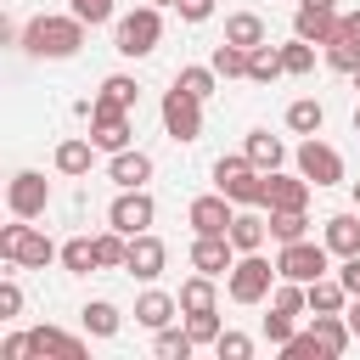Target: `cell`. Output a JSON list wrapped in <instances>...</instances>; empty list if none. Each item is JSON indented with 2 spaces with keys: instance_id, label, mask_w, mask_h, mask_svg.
Segmentation results:
<instances>
[{
  "instance_id": "27",
  "label": "cell",
  "mask_w": 360,
  "mask_h": 360,
  "mask_svg": "<svg viewBox=\"0 0 360 360\" xmlns=\"http://www.w3.org/2000/svg\"><path fill=\"white\" fill-rule=\"evenodd\" d=\"M174 298H180V315H191V309H219V292H214V276H202V270H197V276H186Z\"/></svg>"
},
{
  "instance_id": "41",
  "label": "cell",
  "mask_w": 360,
  "mask_h": 360,
  "mask_svg": "<svg viewBox=\"0 0 360 360\" xmlns=\"http://www.w3.org/2000/svg\"><path fill=\"white\" fill-rule=\"evenodd\" d=\"M68 11H73L84 28H101V22H112V17H118V6H112V0H68Z\"/></svg>"
},
{
  "instance_id": "18",
  "label": "cell",
  "mask_w": 360,
  "mask_h": 360,
  "mask_svg": "<svg viewBox=\"0 0 360 360\" xmlns=\"http://www.w3.org/2000/svg\"><path fill=\"white\" fill-rule=\"evenodd\" d=\"M107 180H112L118 191H129V186H146V180H152V158H146V152H135V146H124V152H112V163H107Z\"/></svg>"
},
{
  "instance_id": "3",
  "label": "cell",
  "mask_w": 360,
  "mask_h": 360,
  "mask_svg": "<svg viewBox=\"0 0 360 360\" xmlns=\"http://www.w3.org/2000/svg\"><path fill=\"white\" fill-rule=\"evenodd\" d=\"M276 281H281V270H276L264 253H236V264L225 270V292H231V304H264Z\"/></svg>"
},
{
  "instance_id": "28",
  "label": "cell",
  "mask_w": 360,
  "mask_h": 360,
  "mask_svg": "<svg viewBox=\"0 0 360 360\" xmlns=\"http://www.w3.org/2000/svg\"><path fill=\"white\" fill-rule=\"evenodd\" d=\"M79 315H84V332H90V338H118V326H124L118 304H107V298H90Z\"/></svg>"
},
{
  "instance_id": "19",
  "label": "cell",
  "mask_w": 360,
  "mask_h": 360,
  "mask_svg": "<svg viewBox=\"0 0 360 360\" xmlns=\"http://www.w3.org/2000/svg\"><path fill=\"white\" fill-rule=\"evenodd\" d=\"M28 343H34L39 360H45V354H56V360H84V338H73V332H62V326H34Z\"/></svg>"
},
{
  "instance_id": "25",
  "label": "cell",
  "mask_w": 360,
  "mask_h": 360,
  "mask_svg": "<svg viewBox=\"0 0 360 360\" xmlns=\"http://www.w3.org/2000/svg\"><path fill=\"white\" fill-rule=\"evenodd\" d=\"M321 51H326V68H332V73H349V79L360 73V34H354V28H338V39L321 45Z\"/></svg>"
},
{
  "instance_id": "48",
  "label": "cell",
  "mask_w": 360,
  "mask_h": 360,
  "mask_svg": "<svg viewBox=\"0 0 360 360\" xmlns=\"http://www.w3.org/2000/svg\"><path fill=\"white\" fill-rule=\"evenodd\" d=\"M338 281L349 287V298H360V253H349V259L338 264Z\"/></svg>"
},
{
  "instance_id": "21",
  "label": "cell",
  "mask_w": 360,
  "mask_h": 360,
  "mask_svg": "<svg viewBox=\"0 0 360 360\" xmlns=\"http://www.w3.org/2000/svg\"><path fill=\"white\" fill-rule=\"evenodd\" d=\"M321 242L332 248V259L360 253V208H354V214H332V219H326V231H321Z\"/></svg>"
},
{
  "instance_id": "29",
  "label": "cell",
  "mask_w": 360,
  "mask_h": 360,
  "mask_svg": "<svg viewBox=\"0 0 360 360\" xmlns=\"http://www.w3.org/2000/svg\"><path fill=\"white\" fill-rule=\"evenodd\" d=\"M309 326H315V338H321V349H326L332 360L354 343V332H349V321H343V315H309Z\"/></svg>"
},
{
  "instance_id": "14",
  "label": "cell",
  "mask_w": 360,
  "mask_h": 360,
  "mask_svg": "<svg viewBox=\"0 0 360 360\" xmlns=\"http://www.w3.org/2000/svg\"><path fill=\"white\" fill-rule=\"evenodd\" d=\"M343 28V11H326V6H298L292 11V34L309 39V45H332Z\"/></svg>"
},
{
  "instance_id": "13",
  "label": "cell",
  "mask_w": 360,
  "mask_h": 360,
  "mask_svg": "<svg viewBox=\"0 0 360 360\" xmlns=\"http://www.w3.org/2000/svg\"><path fill=\"white\" fill-rule=\"evenodd\" d=\"M135 281H158L163 270H169V248L152 236V231H141V236H129V264H124Z\"/></svg>"
},
{
  "instance_id": "8",
  "label": "cell",
  "mask_w": 360,
  "mask_h": 360,
  "mask_svg": "<svg viewBox=\"0 0 360 360\" xmlns=\"http://www.w3.org/2000/svg\"><path fill=\"white\" fill-rule=\"evenodd\" d=\"M292 163H298V174H304L309 186H338V180H343V158H338V146H326L321 135H304V146L292 152Z\"/></svg>"
},
{
  "instance_id": "47",
  "label": "cell",
  "mask_w": 360,
  "mask_h": 360,
  "mask_svg": "<svg viewBox=\"0 0 360 360\" xmlns=\"http://www.w3.org/2000/svg\"><path fill=\"white\" fill-rule=\"evenodd\" d=\"M34 354V343H28V332H11L6 343H0V360H28Z\"/></svg>"
},
{
  "instance_id": "49",
  "label": "cell",
  "mask_w": 360,
  "mask_h": 360,
  "mask_svg": "<svg viewBox=\"0 0 360 360\" xmlns=\"http://www.w3.org/2000/svg\"><path fill=\"white\" fill-rule=\"evenodd\" d=\"M343 321H349V332L360 338V298H349V309H343Z\"/></svg>"
},
{
  "instance_id": "35",
  "label": "cell",
  "mask_w": 360,
  "mask_h": 360,
  "mask_svg": "<svg viewBox=\"0 0 360 360\" xmlns=\"http://www.w3.org/2000/svg\"><path fill=\"white\" fill-rule=\"evenodd\" d=\"M96 259H101V270H124V264H129V236L107 225V231L96 236Z\"/></svg>"
},
{
  "instance_id": "30",
  "label": "cell",
  "mask_w": 360,
  "mask_h": 360,
  "mask_svg": "<svg viewBox=\"0 0 360 360\" xmlns=\"http://www.w3.org/2000/svg\"><path fill=\"white\" fill-rule=\"evenodd\" d=\"M225 39L242 45V51L264 45V17H259V11H236V17H225Z\"/></svg>"
},
{
  "instance_id": "34",
  "label": "cell",
  "mask_w": 360,
  "mask_h": 360,
  "mask_svg": "<svg viewBox=\"0 0 360 360\" xmlns=\"http://www.w3.org/2000/svg\"><path fill=\"white\" fill-rule=\"evenodd\" d=\"M270 236H276V242L309 236V214H304V208H270Z\"/></svg>"
},
{
  "instance_id": "31",
  "label": "cell",
  "mask_w": 360,
  "mask_h": 360,
  "mask_svg": "<svg viewBox=\"0 0 360 360\" xmlns=\"http://www.w3.org/2000/svg\"><path fill=\"white\" fill-rule=\"evenodd\" d=\"M287 68H281V45H253L248 51V79L253 84H270V79H281Z\"/></svg>"
},
{
  "instance_id": "6",
  "label": "cell",
  "mask_w": 360,
  "mask_h": 360,
  "mask_svg": "<svg viewBox=\"0 0 360 360\" xmlns=\"http://www.w3.org/2000/svg\"><path fill=\"white\" fill-rule=\"evenodd\" d=\"M326 264H332V248L326 242H309V236H298V242H281V253H276V270L287 276V281H315V276H326Z\"/></svg>"
},
{
  "instance_id": "32",
  "label": "cell",
  "mask_w": 360,
  "mask_h": 360,
  "mask_svg": "<svg viewBox=\"0 0 360 360\" xmlns=\"http://www.w3.org/2000/svg\"><path fill=\"white\" fill-rule=\"evenodd\" d=\"M321 124H326V107H321L315 96H304V101L287 107V129H292V135H321Z\"/></svg>"
},
{
  "instance_id": "17",
  "label": "cell",
  "mask_w": 360,
  "mask_h": 360,
  "mask_svg": "<svg viewBox=\"0 0 360 360\" xmlns=\"http://www.w3.org/2000/svg\"><path fill=\"white\" fill-rule=\"evenodd\" d=\"M174 315H180V298L174 292H141L135 298V326H146V332H163V326H174Z\"/></svg>"
},
{
  "instance_id": "51",
  "label": "cell",
  "mask_w": 360,
  "mask_h": 360,
  "mask_svg": "<svg viewBox=\"0 0 360 360\" xmlns=\"http://www.w3.org/2000/svg\"><path fill=\"white\" fill-rule=\"evenodd\" d=\"M354 208H360V180H354Z\"/></svg>"
},
{
  "instance_id": "5",
  "label": "cell",
  "mask_w": 360,
  "mask_h": 360,
  "mask_svg": "<svg viewBox=\"0 0 360 360\" xmlns=\"http://www.w3.org/2000/svg\"><path fill=\"white\" fill-rule=\"evenodd\" d=\"M264 169H253L248 163V152L242 158H219L214 163V191H225L236 208H264Z\"/></svg>"
},
{
  "instance_id": "12",
  "label": "cell",
  "mask_w": 360,
  "mask_h": 360,
  "mask_svg": "<svg viewBox=\"0 0 360 360\" xmlns=\"http://www.w3.org/2000/svg\"><path fill=\"white\" fill-rule=\"evenodd\" d=\"M186 219H191L197 236H225L231 219H236V202H231L225 191H208V197H197V202L186 208Z\"/></svg>"
},
{
  "instance_id": "43",
  "label": "cell",
  "mask_w": 360,
  "mask_h": 360,
  "mask_svg": "<svg viewBox=\"0 0 360 360\" xmlns=\"http://www.w3.org/2000/svg\"><path fill=\"white\" fill-rule=\"evenodd\" d=\"M214 354H219V360H248V354H253V338H248V332H219V338H214Z\"/></svg>"
},
{
  "instance_id": "22",
  "label": "cell",
  "mask_w": 360,
  "mask_h": 360,
  "mask_svg": "<svg viewBox=\"0 0 360 360\" xmlns=\"http://www.w3.org/2000/svg\"><path fill=\"white\" fill-rule=\"evenodd\" d=\"M242 152H248V163H253V169H264V174H276V169L287 163V146H281V135H270V129H253Z\"/></svg>"
},
{
  "instance_id": "4",
  "label": "cell",
  "mask_w": 360,
  "mask_h": 360,
  "mask_svg": "<svg viewBox=\"0 0 360 360\" xmlns=\"http://www.w3.org/2000/svg\"><path fill=\"white\" fill-rule=\"evenodd\" d=\"M158 39H163V11L158 6H135L112 22V51L118 56H152Z\"/></svg>"
},
{
  "instance_id": "40",
  "label": "cell",
  "mask_w": 360,
  "mask_h": 360,
  "mask_svg": "<svg viewBox=\"0 0 360 360\" xmlns=\"http://www.w3.org/2000/svg\"><path fill=\"white\" fill-rule=\"evenodd\" d=\"M281 360H332V354L321 349V338H315V326H309V332H292V338L281 343Z\"/></svg>"
},
{
  "instance_id": "52",
  "label": "cell",
  "mask_w": 360,
  "mask_h": 360,
  "mask_svg": "<svg viewBox=\"0 0 360 360\" xmlns=\"http://www.w3.org/2000/svg\"><path fill=\"white\" fill-rule=\"evenodd\" d=\"M354 129H360V107H354Z\"/></svg>"
},
{
  "instance_id": "44",
  "label": "cell",
  "mask_w": 360,
  "mask_h": 360,
  "mask_svg": "<svg viewBox=\"0 0 360 360\" xmlns=\"http://www.w3.org/2000/svg\"><path fill=\"white\" fill-rule=\"evenodd\" d=\"M292 321H298V315H281V309H270V315H264V338H270V343H276V349H281V343H287V338H292V332H298V326H292Z\"/></svg>"
},
{
  "instance_id": "16",
  "label": "cell",
  "mask_w": 360,
  "mask_h": 360,
  "mask_svg": "<svg viewBox=\"0 0 360 360\" xmlns=\"http://www.w3.org/2000/svg\"><path fill=\"white\" fill-rule=\"evenodd\" d=\"M309 191H315V186H309L304 174H281V169H276V174L264 180V208H309Z\"/></svg>"
},
{
  "instance_id": "24",
  "label": "cell",
  "mask_w": 360,
  "mask_h": 360,
  "mask_svg": "<svg viewBox=\"0 0 360 360\" xmlns=\"http://www.w3.org/2000/svg\"><path fill=\"white\" fill-rule=\"evenodd\" d=\"M349 309V287L338 276H315L309 281V315H343Z\"/></svg>"
},
{
  "instance_id": "9",
  "label": "cell",
  "mask_w": 360,
  "mask_h": 360,
  "mask_svg": "<svg viewBox=\"0 0 360 360\" xmlns=\"http://www.w3.org/2000/svg\"><path fill=\"white\" fill-rule=\"evenodd\" d=\"M6 208H11L17 219H39V214L51 208V180H45L39 169H17L11 186H6Z\"/></svg>"
},
{
  "instance_id": "10",
  "label": "cell",
  "mask_w": 360,
  "mask_h": 360,
  "mask_svg": "<svg viewBox=\"0 0 360 360\" xmlns=\"http://www.w3.org/2000/svg\"><path fill=\"white\" fill-rule=\"evenodd\" d=\"M163 129H169V141H180V146L197 141V135H202V101L174 84V90L163 96Z\"/></svg>"
},
{
  "instance_id": "11",
  "label": "cell",
  "mask_w": 360,
  "mask_h": 360,
  "mask_svg": "<svg viewBox=\"0 0 360 360\" xmlns=\"http://www.w3.org/2000/svg\"><path fill=\"white\" fill-rule=\"evenodd\" d=\"M129 135H135V129H129V112L96 96V112H90V141H96L101 152H124V146H129Z\"/></svg>"
},
{
  "instance_id": "15",
  "label": "cell",
  "mask_w": 360,
  "mask_h": 360,
  "mask_svg": "<svg viewBox=\"0 0 360 360\" xmlns=\"http://www.w3.org/2000/svg\"><path fill=\"white\" fill-rule=\"evenodd\" d=\"M231 264H236L231 236H191V270H202V276H225Z\"/></svg>"
},
{
  "instance_id": "46",
  "label": "cell",
  "mask_w": 360,
  "mask_h": 360,
  "mask_svg": "<svg viewBox=\"0 0 360 360\" xmlns=\"http://www.w3.org/2000/svg\"><path fill=\"white\" fill-rule=\"evenodd\" d=\"M174 11H180V22H208L214 0H174Z\"/></svg>"
},
{
  "instance_id": "37",
  "label": "cell",
  "mask_w": 360,
  "mask_h": 360,
  "mask_svg": "<svg viewBox=\"0 0 360 360\" xmlns=\"http://www.w3.org/2000/svg\"><path fill=\"white\" fill-rule=\"evenodd\" d=\"M101 101H112V107L135 112V101H141V84H135L129 73H107V79H101Z\"/></svg>"
},
{
  "instance_id": "38",
  "label": "cell",
  "mask_w": 360,
  "mask_h": 360,
  "mask_svg": "<svg viewBox=\"0 0 360 360\" xmlns=\"http://www.w3.org/2000/svg\"><path fill=\"white\" fill-rule=\"evenodd\" d=\"M281 68H287V73H292V79H304V73H315V45H309V39H298V34H292V39H287V45H281Z\"/></svg>"
},
{
  "instance_id": "26",
  "label": "cell",
  "mask_w": 360,
  "mask_h": 360,
  "mask_svg": "<svg viewBox=\"0 0 360 360\" xmlns=\"http://www.w3.org/2000/svg\"><path fill=\"white\" fill-rule=\"evenodd\" d=\"M56 264H62L68 276H90V270H101V259H96V236H68Z\"/></svg>"
},
{
  "instance_id": "7",
  "label": "cell",
  "mask_w": 360,
  "mask_h": 360,
  "mask_svg": "<svg viewBox=\"0 0 360 360\" xmlns=\"http://www.w3.org/2000/svg\"><path fill=\"white\" fill-rule=\"evenodd\" d=\"M152 219H158V202H152V191H146V186L118 191V197H112V208H107V225H112V231H124V236L152 231Z\"/></svg>"
},
{
  "instance_id": "45",
  "label": "cell",
  "mask_w": 360,
  "mask_h": 360,
  "mask_svg": "<svg viewBox=\"0 0 360 360\" xmlns=\"http://www.w3.org/2000/svg\"><path fill=\"white\" fill-rule=\"evenodd\" d=\"M17 315H22V287L6 276L0 281V321H17Z\"/></svg>"
},
{
  "instance_id": "54",
  "label": "cell",
  "mask_w": 360,
  "mask_h": 360,
  "mask_svg": "<svg viewBox=\"0 0 360 360\" xmlns=\"http://www.w3.org/2000/svg\"><path fill=\"white\" fill-rule=\"evenodd\" d=\"M354 90H360V73H354Z\"/></svg>"
},
{
  "instance_id": "20",
  "label": "cell",
  "mask_w": 360,
  "mask_h": 360,
  "mask_svg": "<svg viewBox=\"0 0 360 360\" xmlns=\"http://www.w3.org/2000/svg\"><path fill=\"white\" fill-rule=\"evenodd\" d=\"M225 236H231V248H236V253H259V248H264V236H270V219H264V214H253V208H236V219H231V231H225Z\"/></svg>"
},
{
  "instance_id": "1",
  "label": "cell",
  "mask_w": 360,
  "mask_h": 360,
  "mask_svg": "<svg viewBox=\"0 0 360 360\" xmlns=\"http://www.w3.org/2000/svg\"><path fill=\"white\" fill-rule=\"evenodd\" d=\"M17 45H22L34 62H68V56H79V45H84V22H79L73 11H68V17H34Z\"/></svg>"
},
{
  "instance_id": "33",
  "label": "cell",
  "mask_w": 360,
  "mask_h": 360,
  "mask_svg": "<svg viewBox=\"0 0 360 360\" xmlns=\"http://www.w3.org/2000/svg\"><path fill=\"white\" fill-rule=\"evenodd\" d=\"M208 68H214L219 79H248V51H242V45H231V39H219V45H214V56H208Z\"/></svg>"
},
{
  "instance_id": "23",
  "label": "cell",
  "mask_w": 360,
  "mask_h": 360,
  "mask_svg": "<svg viewBox=\"0 0 360 360\" xmlns=\"http://www.w3.org/2000/svg\"><path fill=\"white\" fill-rule=\"evenodd\" d=\"M101 146L90 141V135H73V141H62L56 146V174H68V180H79V174H90V158H96Z\"/></svg>"
},
{
  "instance_id": "42",
  "label": "cell",
  "mask_w": 360,
  "mask_h": 360,
  "mask_svg": "<svg viewBox=\"0 0 360 360\" xmlns=\"http://www.w3.org/2000/svg\"><path fill=\"white\" fill-rule=\"evenodd\" d=\"M186 332L197 338V349H202V343H214V338L225 332V326H219V309H191V315H186Z\"/></svg>"
},
{
  "instance_id": "2",
  "label": "cell",
  "mask_w": 360,
  "mask_h": 360,
  "mask_svg": "<svg viewBox=\"0 0 360 360\" xmlns=\"http://www.w3.org/2000/svg\"><path fill=\"white\" fill-rule=\"evenodd\" d=\"M0 259L17 264V270H45V264L62 259V248H56L39 225H28V219L11 214V225H0Z\"/></svg>"
},
{
  "instance_id": "36",
  "label": "cell",
  "mask_w": 360,
  "mask_h": 360,
  "mask_svg": "<svg viewBox=\"0 0 360 360\" xmlns=\"http://www.w3.org/2000/svg\"><path fill=\"white\" fill-rule=\"evenodd\" d=\"M191 349H197V338H191L186 326H163V332H158V343H152V354H158V360H191Z\"/></svg>"
},
{
  "instance_id": "50",
  "label": "cell",
  "mask_w": 360,
  "mask_h": 360,
  "mask_svg": "<svg viewBox=\"0 0 360 360\" xmlns=\"http://www.w3.org/2000/svg\"><path fill=\"white\" fill-rule=\"evenodd\" d=\"M298 6H326V11H338V0H298Z\"/></svg>"
},
{
  "instance_id": "53",
  "label": "cell",
  "mask_w": 360,
  "mask_h": 360,
  "mask_svg": "<svg viewBox=\"0 0 360 360\" xmlns=\"http://www.w3.org/2000/svg\"><path fill=\"white\" fill-rule=\"evenodd\" d=\"M152 6H174V0H152Z\"/></svg>"
},
{
  "instance_id": "39",
  "label": "cell",
  "mask_w": 360,
  "mask_h": 360,
  "mask_svg": "<svg viewBox=\"0 0 360 360\" xmlns=\"http://www.w3.org/2000/svg\"><path fill=\"white\" fill-rule=\"evenodd\" d=\"M174 84H180L186 96H197V101H208V96L219 90V73H214V68H180V73H174Z\"/></svg>"
}]
</instances>
